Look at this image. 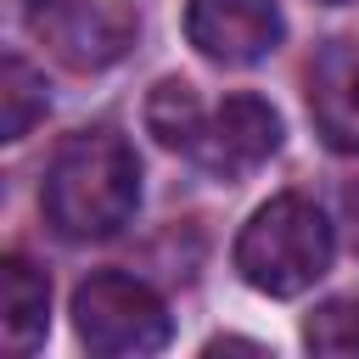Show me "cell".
I'll return each instance as SVG.
<instances>
[{
    "label": "cell",
    "mask_w": 359,
    "mask_h": 359,
    "mask_svg": "<svg viewBox=\"0 0 359 359\" xmlns=\"http://www.w3.org/2000/svg\"><path fill=\"white\" fill-rule=\"evenodd\" d=\"M45 219L67 241H107L135 219L140 163L118 129H79L56 146L45 168Z\"/></svg>",
    "instance_id": "1"
},
{
    "label": "cell",
    "mask_w": 359,
    "mask_h": 359,
    "mask_svg": "<svg viewBox=\"0 0 359 359\" xmlns=\"http://www.w3.org/2000/svg\"><path fill=\"white\" fill-rule=\"evenodd\" d=\"M337 236L309 196H269L236 236V275L264 297H303L331 269Z\"/></svg>",
    "instance_id": "2"
},
{
    "label": "cell",
    "mask_w": 359,
    "mask_h": 359,
    "mask_svg": "<svg viewBox=\"0 0 359 359\" xmlns=\"http://www.w3.org/2000/svg\"><path fill=\"white\" fill-rule=\"evenodd\" d=\"M73 331L90 353L123 359V353H163L174 337V320L146 280L101 269L73 292Z\"/></svg>",
    "instance_id": "3"
},
{
    "label": "cell",
    "mask_w": 359,
    "mask_h": 359,
    "mask_svg": "<svg viewBox=\"0 0 359 359\" xmlns=\"http://www.w3.org/2000/svg\"><path fill=\"white\" fill-rule=\"evenodd\" d=\"M275 151H280V112L264 95H224L202 118V135L191 146V157L219 180H241Z\"/></svg>",
    "instance_id": "4"
},
{
    "label": "cell",
    "mask_w": 359,
    "mask_h": 359,
    "mask_svg": "<svg viewBox=\"0 0 359 359\" xmlns=\"http://www.w3.org/2000/svg\"><path fill=\"white\" fill-rule=\"evenodd\" d=\"M286 22L275 0H191L185 6V39L219 62V67H252L280 45Z\"/></svg>",
    "instance_id": "5"
},
{
    "label": "cell",
    "mask_w": 359,
    "mask_h": 359,
    "mask_svg": "<svg viewBox=\"0 0 359 359\" xmlns=\"http://www.w3.org/2000/svg\"><path fill=\"white\" fill-rule=\"evenodd\" d=\"M309 118L331 151L359 157V45L353 39H331L309 62Z\"/></svg>",
    "instance_id": "6"
},
{
    "label": "cell",
    "mask_w": 359,
    "mask_h": 359,
    "mask_svg": "<svg viewBox=\"0 0 359 359\" xmlns=\"http://www.w3.org/2000/svg\"><path fill=\"white\" fill-rule=\"evenodd\" d=\"M45 34H50V50L67 67H107L135 45L140 22L112 0H73V6L45 17Z\"/></svg>",
    "instance_id": "7"
},
{
    "label": "cell",
    "mask_w": 359,
    "mask_h": 359,
    "mask_svg": "<svg viewBox=\"0 0 359 359\" xmlns=\"http://www.w3.org/2000/svg\"><path fill=\"white\" fill-rule=\"evenodd\" d=\"M0 331H6L11 353L39 348L45 331H50V280L28 258H6L0 264Z\"/></svg>",
    "instance_id": "8"
},
{
    "label": "cell",
    "mask_w": 359,
    "mask_h": 359,
    "mask_svg": "<svg viewBox=\"0 0 359 359\" xmlns=\"http://www.w3.org/2000/svg\"><path fill=\"white\" fill-rule=\"evenodd\" d=\"M202 101H196V90L185 84V79H163L151 95H146V129L168 146V151H185L191 157V146H196V135H202Z\"/></svg>",
    "instance_id": "9"
},
{
    "label": "cell",
    "mask_w": 359,
    "mask_h": 359,
    "mask_svg": "<svg viewBox=\"0 0 359 359\" xmlns=\"http://www.w3.org/2000/svg\"><path fill=\"white\" fill-rule=\"evenodd\" d=\"M34 118H45V79L22 56H6L0 62V140H22Z\"/></svg>",
    "instance_id": "10"
},
{
    "label": "cell",
    "mask_w": 359,
    "mask_h": 359,
    "mask_svg": "<svg viewBox=\"0 0 359 359\" xmlns=\"http://www.w3.org/2000/svg\"><path fill=\"white\" fill-rule=\"evenodd\" d=\"M303 342H309L314 353L353 359V353H359V292H342V297L320 303V309L303 320Z\"/></svg>",
    "instance_id": "11"
},
{
    "label": "cell",
    "mask_w": 359,
    "mask_h": 359,
    "mask_svg": "<svg viewBox=\"0 0 359 359\" xmlns=\"http://www.w3.org/2000/svg\"><path fill=\"white\" fill-rule=\"evenodd\" d=\"M22 6H28V11H39V6H45V11H50V6H56V0H22Z\"/></svg>",
    "instance_id": "12"
},
{
    "label": "cell",
    "mask_w": 359,
    "mask_h": 359,
    "mask_svg": "<svg viewBox=\"0 0 359 359\" xmlns=\"http://www.w3.org/2000/svg\"><path fill=\"white\" fill-rule=\"evenodd\" d=\"M320 6H348V0H320Z\"/></svg>",
    "instance_id": "13"
}]
</instances>
